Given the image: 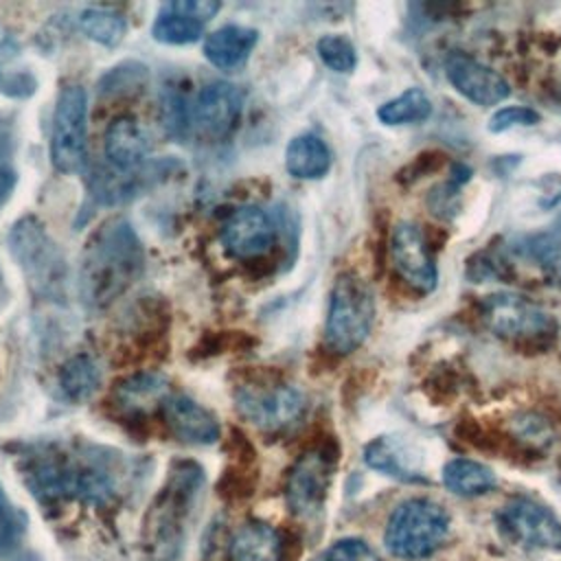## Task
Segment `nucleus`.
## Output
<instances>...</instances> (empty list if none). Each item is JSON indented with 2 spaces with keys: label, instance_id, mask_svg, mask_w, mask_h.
Returning <instances> with one entry per match:
<instances>
[{
  "label": "nucleus",
  "instance_id": "13",
  "mask_svg": "<svg viewBox=\"0 0 561 561\" xmlns=\"http://www.w3.org/2000/svg\"><path fill=\"white\" fill-rule=\"evenodd\" d=\"M243 94L228 81H213L202 88L195 105V123L208 138L228 136L241 114Z\"/></svg>",
  "mask_w": 561,
  "mask_h": 561
},
{
  "label": "nucleus",
  "instance_id": "2",
  "mask_svg": "<svg viewBox=\"0 0 561 561\" xmlns=\"http://www.w3.org/2000/svg\"><path fill=\"white\" fill-rule=\"evenodd\" d=\"M26 480L44 500L77 497L103 502L112 493L110 480L101 467L75 460L70 454L57 449H44L28 458Z\"/></svg>",
  "mask_w": 561,
  "mask_h": 561
},
{
  "label": "nucleus",
  "instance_id": "16",
  "mask_svg": "<svg viewBox=\"0 0 561 561\" xmlns=\"http://www.w3.org/2000/svg\"><path fill=\"white\" fill-rule=\"evenodd\" d=\"M256 42H259V33L254 28L228 24L213 31L204 39V55L213 66L232 70L248 61Z\"/></svg>",
  "mask_w": 561,
  "mask_h": 561
},
{
  "label": "nucleus",
  "instance_id": "27",
  "mask_svg": "<svg viewBox=\"0 0 561 561\" xmlns=\"http://www.w3.org/2000/svg\"><path fill=\"white\" fill-rule=\"evenodd\" d=\"M528 256L557 283H561V239L554 234H535L526 241Z\"/></svg>",
  "mask_w": 561,
  "mask_h": 561
},
{
  "label": "nucleus",
  "instance_id": "31",
  "mask_svg": "<svg viewBox=\"0 0 561 561\" xmlns=\"http://www.w3.org/2000/svg\"><path fill=\"white\" fill-rule=\"evenodd\" d=\"M167 7L204 24L221 9V4L215 0H178V2H169Z\"/></svg>",
  "mask_w": 561,
  "mask_h": 561
},
{
  "label": "nucleus",
  "instance_id": "25",
  "mask_svg": "<svg viewBox=\"0 0 561 561\" xmlns=\"http://www.w3.org/2000/svg\"><path fill=\"white\" fill-rule=\"evenodd\" d=\"M202 31L204 22L182 15L169 7H162V13L153 22L151 35L162 44H193L202 37Z\"/></svg>",
  "mask_w": 561,
  "mask_h": 561
},
{
  "label": "nucleus",
  "instance_id": "26",
  "mask_svg": "<svg viewBox=\"0 0 561 561\" xmlns=\"http://www.w3.org/2000/svg\"><path fill=\"white\" fill-rule=\"evenodd\" d=\"M164 392V381L158 375H136L129 377L125 383H121L116 392V401L127 408L129 412L145 410L147 403L151 401H162Z\"/></svg>",
  "mask_w": 561,
  "mask_h": 561
},
{
  "label": "nucleus",
  "instance_id": "5",
  "mask_svg": "<svg viewBox=\"0 0 561 561\" xmlns=\"http://www.w3.org/2000/svg\"><path fill=\"white\" fill-rule=\"evenodd\" d=\"M88 96L81 85H64L57 96L50 134V160L61 173H77L85 164Z\"/></svg>",
  "mask_w": 561,
  "mask_h": 561
},
{
  "label": "nucleus",
  "instance_id": "15",
  "mask_svg": "<svg viewBox=\"0 0 561 561\" xmlns=\"http://www.w3.org/2000/svg\"><path fill=\"white\" fill-rule=\"evenodd\" d=\"M103 149L118 171H134L149 153V138L136 118L118 116L105 129Z\"/></svg>",
  "mask_w": 561,
  "mask_h": 561
},
{
  "label": "nucleus",
  "instance_id": "28",
  "mask_svg": "<svg viewBox=\"0 0 561 561\" xmlns=\"http://www.w3.org/2000/svg\"><path fill=\"white\" fill-rule=\"evenodd\" d=\"M316 50L320 59L335 72H351L357 64V53L344 35H324L318 39Z\"/></svg>",
  "mask_w": 561,
  "mask_h": 561
},
{
  "label": "nucleus",
  "instance_id": "23",
  "mask_svg": "<svg viewBox=\"0 0 561 561\" xmlns=\"http://www.w3.org/2000/svg\"><path fill=\"white\" fill-rule=\"evenodd\" d=\"M364 460L368 467L392 476L397 480H405V482H419L421 476L416 471H412V467L403 460L401 456V447L397 443H392L390 438L381 436L375 438L373 443L366 445L364 449Z\"/></svg>",
  "mask_w": 561,
  "mask_h": 561
},
{
  "label": "nucleus",
  "instance_id": "7",
  "mask_svg": "<svg viewBox=\"0 0 561 561\" xmlns=\"http://www.w3.org/2000/svg\"><path fill=\"white\" fill-rule=\"evenodd\" d=\"M480 318L489 331L506 340H535L552 333V316L517 294H493L480 302Z\"/></svg>",
  "mask_w": 561,
  "mask_h": 561
},
{
  "label": "nucleus",
  "instance_id": "6",
  "mask_svg": "<svg viewBox=\"0 0 561 561\" xmlns=\"http://www.w3.org/2000/svg\"><path fill=\"white\" fill-rule=\"evenodd\" d=\"M234 405L250 423L261 430H285L305 414V394L289 383L280 381H254L243 383L234 392Z\"/></svg>",
  "mask_w": 561,
  "mask_h": 561
},
{
  "label": "nucleus",
  "instance_id": "3",
  "mask_svg": "<svg viewBox=\"0 0 561 561\" xmlns=\"http://www.w3.org/2000/svg\"><path fill=\"white\" fill-rule=\"evenodd\" d=\"M375 320V298L366 280L353 272L335 278L329 300L324 340L333 353L346 355L364 344Z\"/></svg>",
  "mask_w": 561,
  "mask_h": 561
},
{
  "label": "nucleus",
  "instance_id": "8",
  "mask_svg": "<svg viewBox=\"0 0 561 561\" xmlns=\"http://www.w3.org/2000/svg\"><path fill=\"white\" fill-rule=\"evenodd\" d=\"M502 535L526 548H561V522L541 504L515 497L497 513Z\"/></svg>",
  "mask_w": 561,
  "mask_h": 561
},
{
  "label": "nucleus",
  "instance_id": "14",
  "mask_svg": "<svg viewBox=\"0 0 561 561\" xmlns=\"http://www.w3.org/2000/svg\"><path fill=\"white\" fill-rule=\"evenodd\" d=\"M169 432L188 445H210L219 438L217 419L197 401L184 394H169L160 401Z\"/></svg>",
  "mask_w": 561,
  "mask_h": 561
},
{
  "label": "nucleus",
  "instance_id": "30",
  "mask_svg": "<svg viewBox=\"0 0 561 561\" xmlns=\"http://www.w3.org/2000/svg\"><path fill=\"white\" fill-rule=\"evenodd\" d=\"M320 561H379L375 550L362 539H342L333 543Z\"/></svg>",
  "mask_w": 561,
  "mask_h": 561
},
{
  "label": "nucleus",
  "instance_id": "1",
  "mask_svg": "<svg viewBox=\"0 0 561 561\" xmlns=\"http://www.w3.org/2000/svg\"><path fill=\"white\" fill-rule=\"evenodd\" d=\"M145 250L131 224L107 219L88 239L79 263V294L90 309H105L142 274Z\"/></svg>",
  "mask_w": 561,
  "mask_h": 561
},
{
  "label": "nucleus",
  "instance_id": "18",
  "mask_svg": "<svg viewBox=\"0 0 561 561\" xmlns=\"http://www.w3.org/2000/svg\"><path fill=\"white\" fill-rule=\"evenodd\" d=\"M283 541L274 526L245 522L230 541V561H280Z\"/></svg>",
  "mask_w": 561,
  "mask_h": 561
},
{
  "label": "nucleus",
  "instance_id": "24",
  "mask_svg": "<svg viewBox=\"0 0 561 561\" xmlns=\"http://www.w3.org/2000/svg\"><path fill=\"white\" fill-rule=\"evenodd\" d=\"M79 26L90 39H94L103 46H110V48L121 44L125 31H127L125 18L121 13H116L112 9H103V7L85 9L79 18Z\"/></svg>",
  "mask_w": 561,
  "mask_h": 561
},
{
  "label": "nucleus",
  "instance_id": "10",
  "mask_svg": "<svg viewBox=\"0 0 561 561\" xmlns=\"http://www.w3.org/2000/svg\"><path fill=\"white\" fill-rule=\"evenodd\" d=\"M390 254L399 276L410 287H414L421 294H427L436 287L438 272L419 226L410 221L397 224L390 239Z\"/></svg>",
  "mask_w": 561,
  "mask_h": 561
},
{
  "label": "nucleus",
  "instance_id": "32",
  "mask_svg": "<svg viewBox=\"0 0 561 561\" xmlns=\"http://www.w3.org/2000/svg\"><path fill=\"white\" fill-rule=\"evenodd\" d=\"M15 533H18V524H15L13 511L0 491V550L9 548L13 543Z\"/></svg>",
  "mask_w": 561,
  "mask_h": 561
},
{
  "label": "nucleus",
  "instance_id": "21",
  "mask_svg": "<svg viewBox=\"0 0 561 561\" xmlns=\"http://www.w3.org/2000/svg\"><path fill=\"white\" fill-rule=\"evenodd\" d=\"M432 114V101L421 88H410L394 99L386 101L377 110V118L383 125H410L423 123Z\"/></svg>",
  "mask_w": 561,
  "mask_h": 561
},
{
  "label": "nucleus",
  "instance_id": "22",
  "mask_svg": "<svg viewBox=\"0 0 561 561\" xmlns=\"http://www.w3.org/2000/svg\"><path fill=\"white\" fill-rule=\"evenodd\" d=\"M101 383V370L88 355L70 357L59 370V386L70 401L90 399Z\"/></svg>",
  "mask_w": 561,
  "mask_h": 561
},
{
  "label": "nucleus",
  "instance_id": "11",
  "mask_svg": "<svg viewBox=\"0 0 561 561\" xmlns=\"http://www.w3.org/2000/svg\"><path fill=\"white\" fill-rule=\"evenodd\" d=\"M445 75L456 92L480 107L495 105L511 94V85L502 75L465 53H454L447 57Z\"/></svg>",
  "mask_w": 561,
  "mask_h": 561
},
{
  "label": "nucleus",
  "instance_id": "12",
  "mask_svg": "<svg viewBox=\"0 0 561 561\" xmlns=\"http://www.w3.org/2000/svg\"><path fill=\"white\" fill-rule=\"evenodd\" d=\"M274 224L256 206L237 208L221 226V243L234 259H256L274 245Z\"/></svg>",
  "mask_w": 561,
  "mask_h": 561
},
{
  "label": "nucleus",
  "instance_id": "19",
  "mask_svg": "<svg viewBox=\"0 0 561 561\" xmlns=\"http://www.w3.org/2000/svg\"><path fill=\"white\" fill-rule=\"evenodd\" d=\"M331 167V151L313 134L296 136L285 151V169L298 180H318Z\"/></svg>",
  "mask_w": 561,
  "mask_h": 561
},
{
  "label": "nucleus",
  "instance_id": "29",
  "mask_svg": "<svg viewBox=\"0 0 561 561\" xmlns=\"http://www.w3.org/2000/svg\"><path fill=\"white\" fill-rule=\"evenodd\" d=\"M539 123V114L533 107H524V105H508L497 110L491 121H489V129L493 134L506 131L511 127H522V125H537Z\"/></svg>",
  "mask_w": 561,
  "mask_h": 561
},
{
  "label": "nucleus",
  "instance_id": "9",
  "mask_svg": "<svg viewBox=\"0 0 561 561\" xmlns=\"http://www.w3.org/2000/svg\"><path fill=\"white\" fill-rule=\"evenodd\" d=\"M333 473V460L324 449L305 451L287 476V504L296 515H313L320 511Z\"/></svg>",
  "mask_w": 561,
  "mask_h": 561
},
{
  "label": "nucleus",
  "instance_id": "17",
  "mask_svg": "<svg viewBox=\"0 0 561 561\" xmlns=\"http://www.w3.org/2000/svg\"><path fill=\"white\" fill-rule=\"evenodd\" d=\"M11 248L18 261L26 272H35L39 278L48 274L55 265H59V259L55 256L53 243H48L46 232L35 219H22L15 224L11 232Z\"/></svg>",
  "mask_w": 561,
  "mask_h": 561
},
{
  "label": "nucleus",
  "instance_id": "4",
  "mask_svg": "<svg viewBox=\"0 0 561 561\" xmlns=\"http://www.w3.org/2000/svg\"><path fill=\"white\" fill-rule=\"evenodd\" d=\"M447 530L449 515L440 504L412 497L392 511L386 526V546L401 559H421L443 543Z\"/></svg>",
  "mask_w": 561,
  "mask_h": 561
},
{
  "label": "nucleus",
  "instance_id": "20",
  "mask_svg": "<svg viewBox=\"0 0 561 561\" xmlns=\"http://www.w3.org/2000/svg\"><path fill=\"white\" fill-rule=\"evenodd\" d=\"M443 482L456 495H482L495 486V476L478 460L454 458L443 469Z\"/></svg>",
  "mask_w": 561,
  "mask_h": 561
}]
</instances>
